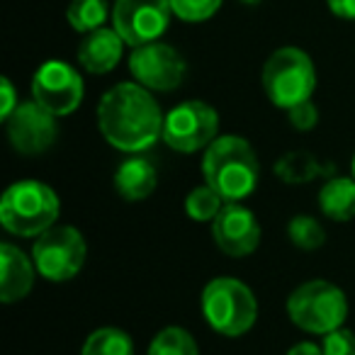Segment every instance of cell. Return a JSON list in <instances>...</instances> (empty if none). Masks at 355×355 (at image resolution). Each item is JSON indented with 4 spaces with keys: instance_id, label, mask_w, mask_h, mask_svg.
<instances>
[{
    "instance_id": "cell-1",
    "label": "cell",
    "mask_w": 355,
    "mask_h": 355,
    "mask_svg": "<svg viewBox=\"0 0 355 355\" xmlns=\"http://www.w3.org/2000/svg\"><path fill=\"white\" fill-rule=\"evenodd\" d=\"M163 114L151 90L139 83H119L98 105V127L107 144L139 153L163 137Z\"/></svg>"
},
{
    "instance_id": "cell-2",
    "label": "cell",
    "mask_w": 355,
    "mask_h": 355,
    "mask_svg": "<svg viewBox=\"0 0 355 355\" xmlns=\"http://www.w3.org/2000/svg\"><path fill=\"white\" fill-rule=\"evenodd\" d=\"M205 183L214 188L227 202H241L253 195L261 178V166L253 146L241 137H217L202 158Z\"/></svg>"
},
{
    "instance_id": "cell-3",
    "label": "cell",
    "mask_w": 355,
    "mask_h": 355,
    "mask_svg": "<svg viewBox=\"0 0 355 355\" xmlns=\"http://www.w3.org/2000/svg\"><path fill=\"white\" fill-rule=\"evenodd\" d=\"M59 195L40 180H17L3 195L0 222L15 236L37 239L59 219Z\"/></svg>"
},
{
    "instance_id": "cell-4",
    "label": "cell",
    "mask_w": 355,
    "mask_h": 355,
    "mask_svg": "<svg viewBox=\"0 0 355 355\" xmlns=\"http://www.w3.org/2000/svg\"><path fill=\"white\" fill-rule=\"evenodd\" d=\"M202 314L217 334L239 338L258 319V302L251 287L236 277H214L202 290Z\"/></svg>"
},
{
    "instance_id": "cell-5",
    "label": "cell",
    "mask_w": 355,
    "mask_h": 355,
    "mask_svg": "<svg viewBox=\"0 0 355 355\" xmlns=\"http://www.w3.org/2000/svg\"><path fill=\"white\" fill-rule=\"evenodd\" d=\"M263 88L272 105L282 110L297 107L311 100L316 88L314 64L297 46H282L263 66Z\"/></svg>"
},
{
    "instance_id": "cell-6",
    "label": "cell",
    "mask_w": 355,
    "mask_h": 355,
    "mask_svg": "<svg viewBox=\"0 0 355 355\" xmlns=\"http://www.w3.org/2000/svg\"><path fill=\"white\" fill-rule=\"evenodd\" d=\"M287 316L306 334L326 336L343 326L348 316V300L334 282L309 280L287 297Z\"/></svg>"
},
{
    "instance_id": "cell-7",
    "label": "cell",
    "mask_w": 355,
    "mask_h": 355,
    "mask_svg": "<svg viewBox=\"0 0 355 355\" xmlns=\"http://www.w3.org/2000/svg\"><path fill=\"white\" fill-rule=\"evenodd\" d=\"M88 256L85 239L73 227H51L40 234L32 246V261L44 280L49 282H66L80 272Z\"/></svg>"
},
{
    "instance_id": "cell-8",
    "label": "cell",
    "mask_w": 355,
    "mask_h": 355,
    "mask_svg": "<svg viewBox=\"0 0 355 355\" xmlns=\"http://www.w3.org/2000/svg\"><path fill=\"white\" fill-rule=\"evenodd\" d=\"M219 114L202 100H185L175 105L163 119V141L180 153L207 148L217 139Z\"/></svg>"
},
{
    "instance_id": "cell-9",
    "label": "cell",
    "mask_w": 355,
    "mask_h": 355,
    "mask_svg": "<svg viewBox=\"0 0 355 355\" xmlns=\"http://www.w3.org/2000/svg\"><path fill=\"white\" fill-rule=\"evenodd\" d=\"M171 0H117L112 25L129 46L158 42L171 22Z\"/></svg>"
},
{
    "instance_id": "cell-10",
    "label": "cell",
    "mask_w": 355,
    "mask_h": 355,
    "mask_svg": "<svg viewBox=\"0 0 355 355\" xmlns=\"http://www.w3.org/2000/svg\"><path fill=\"white\" fill-rule=\"evenodd\" d=\"M129 71H132L134 80L146 90L168 93L185 80L188 66L173 46L161 44V42H148V44L134 46L132 56H129Z\"/></svg>"
},
{
    "instance_id": "cell-11",
    "label": "cell",
    "mask_w": 355,
    "mask_h": 355,
    "mask_svg": "<svg viewBox=\"0 0 355 355\" xmlns=\"http://www.w3.org/2000/svg\"><path fill=\"white\" fill-rule=\"evenodd\" d=\"M32 98L51 114L64 117L83 103V78L66 61H46L32 78Z\"/></svg>"
},
{
    "instance_id": "cell-12",
    "label": "cell",
    "mask_w": 355,
    "mask_h": 355,
    "mask_svg": "<svg viewBox=\"0 0 355 355\" xmlns=\"http://www.w3.org/2000/svg\"><path fill=\"white\" fill-rule=\"evenodd\" d=\"M8 139L12 148L25 156H37L51 148L56 141V114H51L46 107H42L37 100L32 103H20L17 110L6 119Z\"/></svg>"
},
{
    "instance_id": "cell-13",
    "label": "cell",
    "mask_w": 355,
    "mask_h": 355,
    "mask_svg": "<svg viewBox=\"0 0 355 355\" xmlns=\"http://www.w3.org/2000/svg\"><path fill=\"white\" fill-rule=\"evenodd\" d=\"M212 236L227 256L243 258L251 256L261 243V224L248 207L239 202H227L212 222Z\"/></svg>"
},
{
    "instance_id": "cell-14",
    "label": "cell",
    "mask_w": 355,
    "mask_h": 355,
    "mask_svg": "<svg viewBox=\"0 0 355 355\" xmlns=\"http://www.w3.org/2000/svg\"><path fill=\"white\" fill-rule=\"evenodd\" d=\"M35 261H30L12 243H3L0 246V300L6 304L25 300L35 285Z\"/></svg>"
},
{
    "instance_id": "cell-15",
    "label": "cell",
    "mask_w": 355,
    "mask_h": 355,
    "mask_svg": "<svg viewBox=\"0 0 355 355\" xmlns=\"http://www.w3.org/2000/svg\"><path fill=\"white\" fill-rule=\"evenodd\" d=\"M127 42L117 30H93L78 44V61L88 73H110L122 59V49Z\"/></svg>"
},
{
    "instance_id": "cell-16",
    "label": "cell",
    "mask_w": 355,
    "mask_h": 355,
    "mask_svg": "<svg viewBox=\"0 0 355 355\" xmlns=\"http://www.w3.org/2000/svg\"><path fill=\"white\" fill-rule=\"evenodd\" d=\"M156 183H158V173L153 168V163L139 156L127 158L117 168V173H114V188L129 202L146 200L156 190Z\"/></svg>"
},
{
    "instance_id": "cell-17",
    "label": "cell",
    "mask_w": 355,
    "mask_h": 355,
    "mask_svg": "<svg viewBox=\"0 0 355 355\" xmlns=\"http://www.w3.org/2000/svg\"><path fill=\"white\" fill-rule=\"evenodd\" d=\"M319 207L334 222L355 217V178H329L319 190Z\"/></svg>"
},
{
    "instance_id": "cell-18",
    "label": "cell",
    "mask_w": 355,
    "mask_h": 355,
    "mask_svg": "<svg viewBox=\"0 0 355 355\" xmlns=\"http://www.w3.org/2000/svg\"><path fill=\"white\" fill-rule=\"evenodd\" d=\"M80 355H134V343L122 329L105 326L85 338Z\"/></svg>"
},
{
    "instance_id": "cell-19",
    "label": "cell",
    "mask_w": 355,
    "mask_h": 355,
    "mask_svg": "<svg viewBox=\"0 0 355 355\" xmlns=\"http://www.w3.org/2000/svg\"><path fill=\"white\" fill-rule=\"evenodd\" d=\"M224 202L227 200L205 183L188 193V198H185V212H188V217L193 222H214L217 214L224 209Z\"/></svg>"
},
{
    "instance_id": "cell-20",
    "label": "cell",
    "mask_w": 355,
    "mask_h": 355,
    "mask_svg": "<svg viewBox=\"0 0 355 355\" xmlns=\"http://www.w3.org/2000/svg\"><path fill=\"white\" fill-rule=\"evenodd\" d=\"M148 355H200L195 338L180 326H168L153 336Z\"/></svg>"
},
{
    "instance_id": "cell-21",
    "label": "cell",
    "mask_w": 355,
    "mask_h": 355,
    "mask_svg": "<svg viewBox=\"0 0 355 355\" xmlns=\"http://www.w3.org/2000/svg\"><path fill=\"white\" fill-rule=\"evenodd\" d=\"M66 17L76 32L88 35V32L103 27L105 17H107V6H105V0H71Z\"/></svg>"
},
{
    "instance_id": "cell-22",
    "label": "cell",
    "mask_w": 355,
    "mask_h": 355,
    "mask_svg": "<svg viewBox=\"0 0 355 355\" xmlns=\"http://www.w3.org/2000/svg\"><path fill=\"white\" fill-rule=\"evenodd\" d=\"M321 173V166L316 163L314 156L304 151H295V153H287V156L280 158L277 163V175L285 180V183H306L309 178H316Z\"/></svg>"
},
{
    "instance_id": "cell-23",
    "label": "cell",
    "mask_w": 355,
    "mask_h": 355,
    "mask_svg": "<svg viewBox=\"0 0 355 355\" xmlns=\"http://www.w3.org/2000/svg\"><path fill=\"white\" fill-rule=\"evenodd\" d=\"M287 236H290V241L295 243L297 248H302V251H316V248H321L326 241L324 227H321L314 217H306V214H300V217L290 219V224H287Z\"/></svg>"
},
{
    "instance_id": "cell-24",
    "label": "cell",
    "mask_w": 355,
    "mask_h": 355,
    "mask_svg": "<svg viewBox=\"0 0 355 355\" xmlns=\"http://www.w3.org/2000/svg\"><path fill=\"white\" fill-rule=\"evenodd\" d=\"M222 6V0H171L175 17L183 22H205Z\"/></svg>"
},
{
    "instance_id": "cell-25",
    "label": "cell",
    "mask_w": 355,
    "mask_h": 355,
    "mask_svg": "<svg viewBox=\"0 0 355 355\" xmlns=\"http://www.w3.org/2000/svg\"><path fill=\"white\" fill-rule=\"evenodd\" d=\"M321 348H324V355H355V334L340 326L324 336Z\"/></svg>"
},
{
    "instance_id": "cell-26",
    "label": "cell",
    "mask_w": 355,
    "mask_h": 355,
    "mask_svg": "<svg viewBox=\"0 0 355 355\" xmlns=\"http://www.w3.org/2000/svg\"><path fill=\"white\" fill-rule=\"evenodd\" d=\"M287 114H290L292 127L300 129V132H309V129H314L316 122H319V110L314 107V103H311V100H306V103L287 110Z\"/></svg>"
},
{
    "instance_id": "cell-27",
    "label": "cell",
    "mask_w": 355,
    "mask_h": 355,
    "mask_svg": "<svg viewBox=\"0 0 355 355\" xmlns=\"http://www.w3.org/2000/svg\"><path fill=\"white\" fill-rule=\"evenodd\" d=\"M0 93H3V105H0V119L6 122L8 117H10L12 112L17 110V98H15V88H12V83L8 78L0 80Z\"/></svg>"
},
{
    "instance_id": "cell-28",
    "label": "cell",
    "mask_w": 355,
    "mask_h": 355,
    "mask_svg": "<svg viewBox=\"0 0 355 355\" xmlns=\"http://www.w3.org/2000/svg\"><path fill=\"white\" fill-rule=\"evenodd\" d=\"M336 17L340 20H355V0H326Z\"/></svg>"
},
{
    "instance_id": "cell-29",
    "label": "cell",
    "mask_w": 355,
    "mask_h": 355,
    "mask_svg": "<svg viewBox=\"0 0 355 355\" xmlns=\"http://www.w3.org/2000/svg\"><path fill=\"white\" fill-rule=\"evenodd\" d=\"M287 355H324V348L311 343V340H304V343L292 345V348L287 350Z\"/></svg>"
},
{
    "instance_id": "cell-30",
    "label": "cell",
    "mask_w": 355,
    "mask_h": 355,
    "mask_svg": "<svg viewBox=\"0 0 355 355\" xmlns=\"http://www.w3.org/2000/svg\"><path fill=\"white\" fill-rule=\"evenodd\" d=\"M241 3H246V6H258L261 0H241Z\"/></svg>"
},
{
    "instance_id": "cell-31",
    "label": "cell",
    "mask_w": 355,
    "mask_h": 355,
    "mask_svg": "<svg viewBox=\"0 0 355 355\" xmlns=\"http://www.w3.org/2000/svg\"><path fill=\"white\" fill-rule=\"evenodd\" d=\"M350 168H353V178H355V156H353V166H350Z\"/></svg>"
}]
</instances>
